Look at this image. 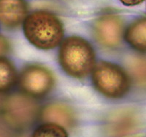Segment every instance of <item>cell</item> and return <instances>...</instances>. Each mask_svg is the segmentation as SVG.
I'll return each instance as SVG.
<instances>
[{
  "label": "cell",
  "instance_id": "13",
  "mask_svg": "<svg viewBox=\"0 0 146 137\" xmlns=\"http://www.w3.org/2000/svg\"><path fill=\"white\" fill-rule=\"evenodd\" d=\"M129 68L134 80L140 87H146V60L133 59L130 62Z\"/></svg>",
  "mask_w": 146,
  "mask_h": 137
},
{
  "label": "cell",
  "instance_id": "5",
  "mask_svg": "<svg viewBox=\"0 0 146 137\" xmlns=\"http://www.w3.org/2000/svg\"><path fill=\"white\" fill-rule=\"evenodd\" d=\"M53 84V74L50 70L40 65L29 66L21 74V87L31 95H45L51 90Z\"/></svg>",
  "mask_w": 146,
  "mask_h": 137
},
{
  "label": "cell",
  "instance_id": "3",
  "mask_svg": "<svg viewBox=\"0 0 146 137\" xmlns=\"http://www.w3.org/2000/svg\"><path fill=\"white\" fill-rule=\"evenodd\" d=\"M92 80L100 93L110 98H120L128 92L130 79L118 65L107 62H98L92 70Z\"/></svg>",
  "mask_w": 146,
  "mask_h": 137
},
{
  "label": "cell",
  "instance_id": "4",
  "mask_svg": "<svg viewBox=\"0 0 146 137\" xmlns=\"http://www.w3.org/2000/svg\"><path fill=\"white\" fill-rule=\"evenodd\" d=\"M38 110V106L32 99L20 95L9 98L2 107L6 121L16 128L29 126L36 119Z\"/></svg>",
  "mask_w": 146,
  "mask_h": 137
},
{
  "label": "cell",
  "instance_id": "1",
  "mask_svg": "<svg viewBox=\"0 0 146 137\" xmlns=\"http://www.w3.org/2000/svg\"><path fill=\"white\" fill-rule=\"evenodd\" d=\"M23 32L27 40L42 50L53 49L62 42L64 28L61 21L47 11H35L23 21Z\"/></svg>",
  "mask_w": 146,
  "mask_h": 137
},
{
  "label": "cell",
  "instance_id": "8",
  "mask_svg": "<svg viewBox=\"0 0 146 137\" xmlns=\"http://www.w3.org/2000/svg\"><path fill=\"white\" fill-rule=\"evenodd\" d=\"M27 14L25 0H0V21L5 27H18L25 20Z\"/></svg>",
  "mask_w": 146,
  "mask_h": 137
},
{
  "label": "cell",
  "instance_id": "6",
  "mask_svg": "<svg viewBox=\"0 0 146 137\" xmlns=\"http://www.w3.org/2000/svg\"><path fill=\"white\" fill-rule=\"evenodd\" d=\"M105 129L107 137H139L140 123L135 112L121 109L109 116Z\"/></svg>",
  "mask_w": 146,
  "mask_h": 137
},
{
  "label": "cell",
  "instance_id": "14",
  "mask_svg": "<svg viewBox=\"0 0 146 137\" xmlns=\"http://www.w3.org/2000/svg\"><path fill=\"white\" fill-rule=\"evenodd\" d=\"M8 43L4 37H0V56L5 54L8 51Z\"/></svg>",
  "mask_w": 146,
  "mask_h": 137
},
{
  "label": "cell",
  "instance_id": "2",
  "mask_svg": "<svg viewBox=\"0 0 146 137\" xmlns=\"http://www.w3.org/2000/svg\"><path fill=\"white\" fill-rule=\"evenodd\" d=\"M60 65L68 75L81 79L94 67L95 53L86 40L70 37L64 40L59 51Z\"/></svg>",
  "mask_w": 146,
  "mask_h": 137
},
{
  "label": "cell",
  "instance_id": "12",
  "mask_svg": "<svg viewBox=\"0 0 146 137\" xmlns=\"http://www.w3.org/2000/svg\"><path fill=\"white\" fill-rule=\"evenodd\" d=\"M32 137H68V136L63 127L48 122L36 128Z\"/></svg>",
  "mask_w": 146,
  "mask_h": 137
},
{
  "label": "cell",
  "instance_id": "7",
  "mask_svg": "<svg viewBox=\"0 0 146 137\" xmlns=\"http://www.w3.org/2000/svg\"><path fill=\"white\" fill-rule=\"evenodd\" d=\"M96 40L108 48H115L121 42L123 34V22L118 15L106 14L96 19L94 26Z\"/></svg>",
  "mask_w": 146,
  "mask_h": 137
},
{
  "label": "cell",
  "instance_id": "16",
  "mask_svg": "<svg viewBox=\"0 0 146 137\" xmlns=\"http://www.w3.org/2000/svg\"><path fill=\"white\" fill-rule=\"evenodd\" d=\"M0 137H12V136L5 127L0 126Z\"/></svg>",
  "mask_w": 146,
  "mask_h": 137
},
{
  "label": "cell",
  "instance_id": "10",
  "mask_svg": "<svg viewBox=\"0 0 146 137\" xmlns=\"http://www.w3.org/2000/svg\"><path fill=\"white\" fill-rule=\"evenodd\" d=\"M125 38L133 49L146 53V17L139 18L130 24L126 31Z\"/></svg>",
  "mask_w": 146,
  "mask_h": 137
},
{
  "label": "cell",
  "instance_id": "11",
  "mask_svg": "<svg viewBox=\"0 0 146 137\" xmlns=\"http://www.w3.org/2000/svg\"><path fill=\"white\" fill-rule=\"evenodd\" d=\"M17 79L16 71L11 62L0 58V92H5L13 87Z\"/></svg>",
  "mask_w": 146,
  "mask_h": 137
},
{
  "label": "cell",
  "instance_id": "17",
  "mask_svg": "<svg viewBox=\"0 0 146 137\" xmlns=\"http://www.w3.org/2000/svg\"><path fill=\"white\" fill-rule=\"evenodd\" d=\"M3 104H4L3 100H2V99L1 98V97H0V110H1V109H2V107H3Z\"/></svg>",
  "mask_w": 146,
  "mask_h": 137
},
{
  "label": "cell",
  "instance_id": "15",
  "mask_svg": "<svg viewBox=\"0 0 146 137\" xmlns=\"http://www.w3.org/2000/svg\"><path fill=\"white\" fill-rule=\"evenodd\" d=\"M144 0H120V2L126 6H135L139 5Z\"/></svg>",
  "mask_w": 146,
  "mask_h": 137
},
{
  "label": "cell",
  "instance_id": "9",
  "mask_svg": "<svg viewBox=\"0 0 146 137\" xmlns=\"http://www.w3.org/2000/svg\"><path fill=\"white\" fill-rule=\"evenodd\" d=\"M42 118L46 122L67 128H72L76 122L72 109L63 104H52L47 106L42 112Z\"/></svg>",
  "mask_w": 146,
  "mask_h": 137
}]
</instances>
